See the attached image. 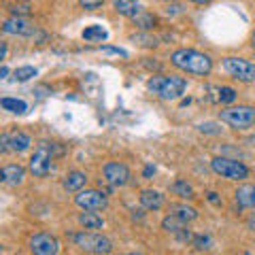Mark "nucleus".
Masks as SVG:
<instances>
[{
	"instance_id": "obj_26",
	"label": "nucleus",
	"mask_w": 255,
	"mask_h": 255,
	"mask_svg": "<svg viewBox=\"0 0 255 255\" xmlns=\"http://www.w3.org/2000/svg\"><path fill=\"white\" fill-rule=\"evenodd\" d=\"M234 100H236V90H234V87L223 85L219 90V102H221V105H230V102H234Z\"/></svg>"
},
{
	"instance_id": "obj_17",
	"label": "nucleus",
	"mask_w": 255,
	"mask_h": 255,
	"mask_svg": "<svg viewBox=\"0 0 255 255\" xmlns=\"http://www.w3.org/2000/svg\"><path fill=\"white\" fill-rule=\"evenodd\" d=\"M85 185H87V174L81 170L68 172L66 179H64V189H68V191H81Z\"/></svg>"
},
{
	"instance_id": "obj_22",
	"label": "nucleus",
	"mask_w": 255,
	"mask_h": 255,
	"mask_svg": "<svg viewBox=\"0 0 255 255\" xmlns=\"http://www.w3.org/2000/svg\"><path fill=\"white\" fill-rule=\"evenodd\" d=\"M170 191L174 196H181V198H185V200H191V198H196V191H194V187L189 185V183H185V181H174L172 185H170Z\"/></svg>"
},
{
	"instance_id": "obj_37",
	"label": "nucleus",
	"mask_w": 255,
	"mask_h": 255,
	"mask_svg": "<svg viewBox=\"0 0 255 255\" xmlns=\"http://www.w3.org/2000/svg\"><path fill=\"white\" fill-rule=\"evenodd\" d=\"M166 2H174V0H166Z\"/></svg>"
},
{
	"instance_id": "obj_28",
	"label": "nucleus",
	"mask_w": 255,
	"mask_h": 255,
	"mask_svg": "<svg viewBox=\"0 0 255 255\" xmlns=\"http://www.w3.org/2000/svg\"><path fill=\"white\" fill-rule=\"evenodd\" d=\"M79 4H81L83 9H87V11H96V9H100V6L105 4V0H79Z\"/></svg>"
},
{
	"instance_id": "obj_8",
	"label": "nucleus",
	"mask_w": 255,
	"mask_h": 255,
	"mask_svg": "<svg viewBox=\"0 0 255 255\" xmlns=\"http://www.w3.org/2000/svg\"><path fill=\"white\" fill-rule=\"evenodd\" d=\"M75 204L83 211H105L109 206V200L98 189H85V191L81 189L75 198Z\"/></svg>"
},
{
	"instance_id": "obj_34",
	"label": "nucleus",
	"mask_w": 255,
	"mask_h": 255,
	"mask_svg": "<svg viewBox=\"0 0 255 255\" xmlns=\"http://www.w3.org/2000/svg\"><path fill=\"white\" fill-rule=\"evenodd\" d=\"M6 77H9V68L2 66V68H0V79H6Z\"/></svg>"
},
{
	"instance_id": "obj_12",
	"label": "nucleus",
	"mask_w": 255,
	"mask_h": 255,
	"mask_svg": "<svg viewBox=\"0 0 255 255\" xmlns=\"http://www.w3.org/2000/svg\"><path fill=\"white\" fill-rule=\"evenodd\" d=\"M2 32L4 34H17V36H34L36 34V26H32L28 19L13 15V17H9L2 23Z\"/></svg>"
},
{
	"instance_id": "obj_35",
	"label": "nucleus",
	"mask_w": 255,
	"mask_h": 255,
	"mask_svg": "<svg viewBox=\"0 0 255 255\" xmlns=\"http://www.w3.org/2000/svg\"><path fill=\"white\" fill-rule=\"evenodd\" d=\"M191 2H196V4H206V2H211V0H191Z\"/></svg>"
},
{
	"instance_id": "obj_1",
	"label": "nucleus",
	"mask_w": 255,
	"mask_h": 255,
	"mask_svg": "<svg viewBox=\"0 0 255 255\" xmlns=\"http://www.w3.org/2000/svg\"><path fill=\"white\" fill-rule=\"evenodd\" d=\"M170 62H172L174 68H179L187 75L204 77L213 70L211 55H206V53L198 51V49H177L170 55Z\"/></svg>"
},
{
	"instance_id": "obj_18",
	"label": "nucleus",
	"mask_w": 255,
	"mask_h": 255,
	"mask_svg": "<svg viewBox=\"0 0 255 255\" xmlns=\"http://www.w3.org/2000/svg\"><path fill=\"white\" fill-rule=\"evenodd\" d=\"M79 223L85 228V230H90V232H94V230H100L102 226H105V221H102V217L96 211H85L79 215Z\"/></svg>"
},
{
	"instance_id": "obj_24",
	"label": "nucleus",
	"mask_w": 255,
	"mask_h": 255,
	"mask_svg": "<svg viewBox=\"0 0 255 255\" xmlns=\"http://www.w3.org/2000/svg\"><path fill=\"white\" fill-rule=\"evenodd\" d=\"M83 38H85V41H92V43H96V41H107L109 32L102 28V26H90V28L83 30Z\"/></svg>"
},
{
	"instance_id": "obj_3",
	"label": "nucleus",
	"mask_w": 255,
	"mask_h": 255,
	"mask_svg": "<svg viewBox=\"0 0 255 255\" xmlns=\"http://www.w3.org/2000/svg\"><path fill=\"white\" fill-rule=\"evenodd\" d=\"M187 87V81L183 77H164V75H153L147 81V90L157 94L162 100H177L183 96Z\"/></svg>"
},
{
	"instance_id": "obj_36",
	"label": "nucleus",
	"mask_w": 255,
	"mask_h": 255,
	"mask_svg": "<svg viewBox=\"0 0 255 255\" xmlns=\"http://www.w3.org/2000/svg\"><path fill=\"white\" fill-rule=\"evenodd\" d=\"M253 51H255V34H253Z\"/></svg>"
},
{
	"instance_id": "obj_10",
	"label": "nucleus",
	"mask_w": 255,
	"mask_h": 255,
	"mask_svg": "<svg viewBox=\"0 0 255 255\" xmlns=\"http://www.w3.org/2000/svg\"><path fill=\"white\" fill-rule=\"evenodd\" d=\"M105 179L111 183L113 187H124L130 181V168L122 162H109L105 164Z\"/></svg>"
},
{
	"instance_id": "obj_20",
	"label": "nucleus",
	"mask_w": 255,
	"mask_h": 255,
	"mask_svg": "<svg viewBox=\"0 0 255 255\" xmlns=\"http://www.w3.org/2000/svg\"><path fill=\"white\" fill-rule=\"evenodd\" d=\"M0 107L4 111H9V113H15V115H23L28 111V105L19 98H9V96H4L2 100H0Z\"/></svg>"
},
{
	"instance_id": "obj_7",
	"label": "nucleus",
	"mask_w": 255,
	"mask_h": 255,
	"mask_svg": "<svg viewBox=\"0 0 255 255\" xmlns=\"http://www.w3.org/2000/svg\"><path fill=\"white\" fill-rule=\"evenodd\" d=\"M223 70L230 75L238 79L243 83H251L255 81V64L249 60H243V58H226L223 60Z\"/></svg>"
},
{
	"instance_id": "obj_39",
	"label": "nucleus",
	"mask_w": 255,
	"mask_h": 255,
	"mask_svg": "<svg viewBox=\"0 0 255 255\" xmlns=\"http://www.w3.org/2000/svg\"><path fill=\"white\" fill-rule=\"evenodd\" d=\"M130 255H134V253H130Z\"/></svg>"
},
{
	"instance_id": "obj_30",
	"label": "nucleus",
	"mask_w": 255,
	"mask_h": 255,
	"mask_svg": "<svg viewBox=\"0 0 255 255\" xmlns=\"http://www.w3.org/2000/svg\"><path fill=\"white\" fill-rule=\"evenodd\" d=\"M100 51L109 53V55H122V58H126V55H128L124 49H119V47H100Z\"/></svg>"
},
{
	"instance_id": "obj_32",
	"label": "nucleus",
	"mask_w": 255,
	"mask_h": 255,
	"mask_svg": "<svg viewBox=\"0 0 255 255\" xmlns=\"http://www.w3.org/2000/svg\"><path fill=\"white\" fill-rule=\"evenodd\" d=\"M142 174H145V177H147V179H149V177H153V174H155V166H151V164H149V166H147V168H145V170H142Z\"/></svg>"
},
{
	"instance_id": "obj_14",
	"label": "nucleus",
	"mask_w": 255,
	"mask_h": 255,
	"mask_svg": "<svg viewBox=\"0 0 255 255\" xmlns=\"http://www.w3.org/2000/svg\"><path fill=\"white\" fill-rule=\"evenodd\" d=\"M0 177H2L4 183H9V185H19V183H23V179H26V168L19 164H9L2 168Z\"/></svg>"
},
{
	"instance_id": "obj_4",
	"label": "nucleus",
	"mask_w": 255,
	"mask_h": 255,
	"mask_svg": "<svg viewBox=\"0 0 255 255\" xmlns=\"http://www.w3.org/2000/svg\"><path fill=\"white\" fill-rule=\"evenodd\" d=\"M70 241L85 253L107 255L113 251V243H111L107 236H102L98 232H90V230H81V232H77V234H70Z\"/></svg>"
},
{
	"instance_id": "obj_27",
	"label": "nucleus",
	"mask_w": 255,
	"mask_h": 255,
	"mask_svg": "<svg viewBox=\"0 0 255 255\" xmlns=\"http://www.w3.org/2000/svg\"><path fill=\"white\" fill-rule=\"evenodd\" d=\"M132 38H134V41H138L142 47H155L157 45V38L155 36H149V34H134Z\"/></svg>"
},
{
	"instance_id": "obj_23",
	"label": "nucleus",
	"mask_w": 255,
	"mask_h": 255,
	"mask_svg": "<svg viewBox=\"0 0 255 255\" xmlns=\"http://www.w3.org/2000/svg\"><path fill=\"white\" fill-rule=\"evenodd\" d=\"M155 23H157V17L153 13H147V11H142L140 15H136L134 17V26H138L140 30H153L155 28Z\"/></svg>"
},
{
	"instance_id": "obj_6",
	"label": "nucleus",
	"mask_w": 255,
	"mask_h": 255,
	"mask_svg": "<svg viewBox=\"0 0 255 255\" xmlns=\"http://www.w3.org/2000/svg\"><path fill=\"white\" fill-rule=\"evenodd\" d=\"M211 168H213V172H217L223 179H230V181H245L249 177V168H247L243 162L223 157V155L211 159Z\"/></svg>"
},
{
	"instance_id": "obj_13",
	"label": "nucleus",
	"mask_w": 255,
	"mask_h": 255,
	"mask_svg": "<svg viewBox=\"0 0 255 255\" xmlns=\"http://www.w3.org/2000/svg\"><path fill=\"white\" fill-rule=\"evenodd\" d=\"M138 200L142 209H147V211H159L164 206V196L155 189H142Z\"/></svg>"
},
{
	"instance_id": "obj_15",
	"label": "nucleus",
	"mask_w": 255,
	"mask_h": 255,
	"mask_svg": "<svg viewBox=\"0 0 255 255\" xmlns=\"http://www.w3.org/2000/svg\"><path fill=\"white\" fill-rule=\"evenodd\" d=\"M234 196L241 209H255V185H241Z\"/></svg>"
},
{
	"instance_id": "obj_38",
	"label": "nucleus",
	"mask_w": 255,
	"mask_h": 255,
	"mask_svg": "<svg viewBox=\"0 0 255 255\" xmlns=\"http://www.w3.org/2000/svg\"><path fill=\"white\" fill-rule=\"evenodd\" d=\"M245 255H251V253H245Z\"/></svg>"
},
{
	"instance_id": "obj_16",
	"label": "nucleus",
	"mask_w": 255,
	"mask_h": 255,
	"mask_svg": "<svg viewBox=\"0 0 255 255\" xmlns=\"http://www.w3.org/2000/svg\"><path fill=\"white\" fill-rule=\"evenodd\" d=\"M115 11L119 15H126V17H136L142 13V6L138 0H115Z\"/></svg>"
},
{
	"instance_id": "obj_11",
	"label": "nucleus",
	"mask_w": 255,
	"mask_h": 255,
	"mask_svg": "<svg viewBox=\"0 0 255 255\" xmlns=\"http://www.w3.org/2000/svg\"><path fill=\"white\" fill-rule=\"evenodd\" d=\"M2 151H17V153H23V151H28L30 145H32V138L28 136L26 132H19L15 130L11 134H2Z\"/></svg>"
},
{
	"instance_id": "obj_2",
	"label": "nucleus",
	"mask_w": 255,
	"mask_h": 255,
	"mask_svg": "<svg viewBox=\"0 0 255 255\" xmlns=\"http://www.w3.org/2000/svg\"><path fill=\"white\" fill-rule=\"evenodd\" d=\"M62 153H64V147H60L58 142H41L36 147L34 155L30 157V172L38 179L47 177L53 170V157Z\"/></svg>"
},
{
	"instance_id": "obj_21",
	"label": "nucleus",
	"mask_w": 255,
	"mask_h": 255,
	"mask_svg": "<svg viewBox=\"0 0 255 255\" xmlns=\"http://www.w3.org/2000/svg\"><path fill=\"white\" fill-rule=\"evenodd\" d=\"M168 213L170 215H177V217H181V219H185L187 223L198 219V211L191 209V206H187V204H170Z\"/></svg>"
},
{
	"instance_id": "obj_31",
	"label": "nucleus",
	"mask_w": 255,
	"mask_h": 255,
	"mask_svg": "<svg viewBox=\"0 0 255 255\" xmlns=\"http://www.w3.org/2000/svg\"><path fill=\"white\" fill-rule=\"evenodd\" d=\"M206 198H209V202H213V204H221V198H219V194H215V191H209V194H206Z\"/></svg>"
},
{
	"instance_id": "obj_25",
	"label": "nucleus",
	"mask_w": 255,
	"mask_h": 255,
	"mask_svg": "<svg viewBox=\"0 0 255 255\" xmlns=\"http://www.w3.org/2000/svg\"><path fill=\"white\" fill-rule=\"evenodd\" d=\"M36 75H38V70L34 66H19V68H15V73H13L15 81H19V83H26Z\"/></svg>"
},
{
	"instance_id": "obj_19",
	"label": "nucleus",
	"mask_w": 255,
	"mask_h": 255,
	"mask_svg": "<svg viewBox=\"0 0 255 255\" xmlns=\"http://www.w3.org/2000/svg\"><path fill=\"white\" fill-rule=\"evenodd\" d=\"M162 228L166 230V232H172V234H181L187 230V221L177 217V215H168V217L162 219Z\"/></svg>"
},
{
	"instance_id": "obj_5",
	"label": "nucleus",
	"mask_w": 255,
	"mask_h": 255,
	"mask_svg": "<svg viewBox=\"0 0 255 255\" xmlns=\"http://www.w3.org/2000/svg\"><path fill=\"white\" fill-rule=\"evenodd\" d=\"M219 119L234 130H247L255 124V109L253 107H230L219 113Z\"/></svg>"
},
{
	"instance_id": "obj_9",
	"label": "nucleus",
	"mask_w": 255,
	"mask_h": 255,
	"mask_svg": "<svg viewBox=\"0 0 255 255\" xmlns=\"http://www.w3.org/2000/svg\"><path fill=\"white\" fill-rule=\"evenodd\" d=\"M30 251H32V255H58L60 241L53 234L38 232L30 238Z\"/></svg>"
},
{
	"instance_id": "obj_33",
	"label": "nucleus",
	"mask_w": 255,
	"mask_h": 255,
	"mask_svg": "<svg viewBox=\"0 0 255 255\" xmlns=\"http://www.w3.org/2000/svg\"><path fill=\"white\" fill-rule=\"evenodd\" d=\"M247 226H249V230H253V232H255V215H251V217L247 219Z\"/></svg>"
},
{
	"instance_id": "obj_29",
	"label": "nucleus",
	"mask_w": 255,
	"mask_h": 255,
	"mask_svg": "<svg viewBox=\"0 0 255 255\" xmlns=\"http://www.w3.org/2000/svg\"><path fill=\"white\" fill-rule=\"evenodd\" d=\"M209 245H211L209 236H204V234L194 236V247H196V249H209Z\"/></svg>"
}]
</instances>
